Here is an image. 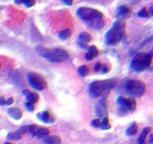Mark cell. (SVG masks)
I'll return each mask as SVG.
<instances>
[{
    "label": "cell",
    "mask_w": 153,
    "mask_h": 144,
    "mask_svg": "<svg viewBox=\"0 0 153 144\" xmlns=\"http://www.w3.org/2000/svg\"><path fill=\"white\" fill-rule=\"evenodd\" d=\"M76 14L82 20L86 22L89 26L95 29H100L105 25L104 14L98 10L88 7L79 8Z\"/></svg>",
    "instance_id": "cell-1"
},
{
    "label": "cell",
    "mask_w": 153,
    "mask_h": 144,
    "mask_svg": "<svg viewBox=\"0 0 153 144\" xmlns=\"http://www.w3.org/2000/svg\"><path fill=\"white\" fill-rule=\"evenodd\" d=\"M116 85V80L109 79L97 80L92 83L89 86L88 93L92 98H97L102 96H108L111 89Z\"/></svg>",
    "instance_id": "cell-2"
},
{
    "label": "cell",
    "mask_w": 153,
    "mask_h": 144,
    "mask_svg": "<svg viewBox=\"0 0 153 144\" xmlns=\"http://www.w3.org/2000/svg\"><path fill=\"white\" fill-rule=\"evenodd\" d=\"M46 144H61V139L59 136L53 135L48 137L44 140Z\"/></svg>",
    "instance_id": "cell-21"
},
{
    "label": "cell",
    "mask_w": 153,
    "mask_h": 144,
    "mask_svg": "<svg viewBox=\"0 0 153 144\" xmlns=\"http://www.w3.org/2000/svg\"><path fill=\"white\" fill-rule=\"evenodd\" d=\"M25 106L26 107V109L28 110L29 111H30V112H32V111L35 110V105H33V104L29 103V102H26Z\"/></svg>",
    "instance_id": "cell-27"
},
{
    "label": "cell",
    "mask_w": 153,
    "mask_h": 144,
    "mask_svg": "<svg viewBox=\"0 0 153 144\" xmlns=\"http://www.w3.org/2000/svg\"><path fill=\"white\" fill-rule=\"evenodd\" d=\"M71 35V30L70 29H65L63 30L60 31L58 34V37L59 39L62 40V41H65V40L68 39Z\"/></svg>",
    "instance_id": "cell-17"
},
{
    "label": "cell",
    "mask_w": 153,
    "mask_h": 144,
    "mask_svg": "<svg viewBox=\"0 0 153 144\" xmlns=\"http://www.w3.org/2000/svg\"><path fill=\"white\" fill-rule=\"evenodd\" d=\"M14 3L20 5L23 4L26 8H31L35 3V0H14Z\"/></svg>",
    "instance_id": "cell-19"
},
{
    "label": "cell",
    "mask_w": 153,
    "mask_h": 144,
    "mask_svg": "<svg viewBox=\"0 0 153 144\" xmlns=\"http://www.w3.org/2000/svg\"><path fill=\"white\" fill-rule=\"evenodd\" d=\"M149 143H153V134H150Z\"/></svg>",
    "instance_id": "cell-34"
},
{
    "label": "cell",
    "mask_w": 153,
    "mask_h": 144,
    "mask_svg": "<svg viewBox=\"0 0 153 144\" xmlns=\"http://www.w3.org/2000/svg\"><path fill=\"white\" fill-rule=\"evenodd\" d=\"M7 138L11 140H19L22 138V135L17 131L14 132H10L7 135Z\"/></svg>",
    "instance_id": "cell-22"
},
{
    "label": "cell",
    "mask_w": 153,
    "mask_h": 144,
    "mask_svg": "<svg viewBox=\"0 0 153 144\" xmlns=\"http://www.w3.org/2000/svg\"><path fill=\"white\" fill-rule=\"evenodd\" d=\"M0 69H1V64H0Z\"/></svg>",
    "instance_id": "cell-36"
},
{
    "label": "cell",
    "mask_w": 153,
    "mask_h": 144,
    "mask_svg": "<svg viewBox=\"0 0 153 144\" xmlns=\"http://www.w3.org/2000/svg\"><path fill=\"white\" fill-rule=\"evenodd\" d=\"M125 23L122 20H118L115 21L105 35L106 43L108 45H117L123 37L125 33Z\"/></svg>",
    "instance_id": "cell-4"
},
{
    "label": "cell",
    "mask_w": 153,
    "mask_h": 144,
    "mask_svg": "<svg viewBox=\"0 0 153 144\" xmlns=\"http://www.w3.org/2000/svg\"><path fill=\"white\" fill-rule=\"evenodd\" d=\"M27 80L30 86L35 90H44L48 85L44 78L35 72H29L27 75Z\"/></svg>",
    "instance_id": "cell-7"
},
{
    "label": "cell",
    "mask_w": 153,
    "mask_h": 144,
    "mask_svg": "<svg viewBox=\"0 0 153 144\" xmlns=\"http://www.w3.org/2000/svg\"><path fill=\"white\" fill-rule=\"evenodd\" d=\"M14 102V98L12 97H10L8 98V100H6V105H11V104H13Z\"/></svg>",
    "instance_id": "cell-32"
},
{
    "label": "cell",
    "mask_w": 153,
    "mask_h": 144,
    "mask_svg": "<svg viewBox=\"0 0 153 144\" xmlns=\"http://www.w3.org/2000/svg\"><path fill=\"white\" fill-rule=\"evenodd\" d=\"M4 105H6V100L3 96L0 95V106H4Z\"/></svg>",
    "instance_id": "cell-30"
},
{
    "label": "cell",
    "mask_w": 153,
    "mask_h": 144,
    "mask_svg": "<svg viewBox=\"0 0 153 144\" xmlns=\"http://www.w3.org/2000/svg\"><path fill=\"white\" fill-rule=\"evenodd\" d=\"M5 144H11V143H5Z\"/></svg>",
    "instance_id": "cell-35"
},
{
    "label": "cell",
    "mask_w": 153,
    "mask_h": 144,
    "mask_svg": "<svg viewBox=\"0 0 153 144\" xmlns=\"http://www.w3.org/2000/svg\"><path fill=\"white\" fill-rule=\"evenodd\" d=\"M151 132V128L149 127L144 128L143 130L141 132V135L139 136V138L137 140V143L138 144H146V139L147 135Z\"/></svg>",
    "instance_id": "cell-15"
},
{
    "label": "cell",
    "mask_w": 153,
    "mask_h": 144,
    "mask_svg": "<svg viewBox=\"0 0 153 144\" xmlns=\"http://www.w3.org/2000/svg\"><path fill=\"white\" fill-rule=\"evenodd\" d=\"M23 95H24L26 98L27 102L32 103L33 105H35L39 100V95L34 92H30L29 89H24L22 92Z\"/></svg>",
    "instance_id": "cell-12"
},
{
    "label": "cell",
    "mask_w": 153,
    "mask_h": 144,
    "mask_svg": "<svg viewBox=\"0 0 153 144\" xmlns=\"http://www.w3.org/2000/svg\"><path fill=\"white\" fill-rule=\"evenodd\" d=\"M137 131H138V126H137V124L136 122H134L131 123V125L128 127L126 129V134L127 136L128 137H133L137 133Z\"/></svg>",
    "instance_id": "cell-16"
},
{
    "label": "cell",
    "mask_w": 153,
    "mask_h": 144,
    "mask_svg": "<svg viewBox=\"0 0 153 144\" xmlns=\"http://www.w3.org/2000/svg\"><path fill=\"white\" fill-rule=\"evenodd\" d=\"M101 68H102V64H101V62H98L96 64H95V67H94V71L98 72V71H101Z\"/></svg>",
    "instance_id": "cell-28"
},
{
    "label": "cell",
    "mask_w": 153,
    "mask_h": 144,
    "mask_svg": "<svg viewBox=\"0 0 153 144\" xmlns=\"http://www.w3.org/2000/svg\"><path fill=\"white\" fill-rule=\"evenodd\" d=\"M125 89L128 95L134 97H141L145 93L146 85L138 80H129L125 84Z\"/></svg>",
    "instance_id": "cell-6"
},
{
    "label": "cell",
    "mask_w": 153,
    "mask_h": 144,
    "mask_svg": "<svg viewBox=\"0 0 153 144\" xmlns=\"http://www.w3.org/2000/svg\"><path fill=\"white\" fill-rule=\"evenodd\" d=\"M137 16L139 17V18H149V11L146 9L145 8H142L141 11H139L137 12Z\"/></svg>",
    "instance_id": "cell-25"
},
{
    "label": "cell",
    "mask_w": 153,
    "mask_h": 144,
    "mask_svg": "<svg viewBox=\"0 0 153 144\" xmlns=\"http://www.w3.org/2000/svg\"><path fill=\"white\" fill-rule=\"evenodd\" d=\"M149 14H150L152 16H153V6H151L149 8Z\"/></svg>",
    "instance_id": "cell-33"
},
{
    "label": "cell",
    "mask_w": 153,
    "mask_h": 144,
    "mask_svg": "<svg viewBox=\"0 0 153 144\" xmlns=\"http://www.w3.org/2000/svg\"><path fill=\"white\" fill-rule=\"evenodd\" d=\"M101 71H102L104 74L108 73V71H109V68H108V66L106 65V64H104V65H102V68H101Z\"/></svg>",
    "instance_id": "cell-29"
},
{
    "label": "cell",
    "mask_w": 153,
    "mask_h": 144,
    "mask_svg": "<svg viewBox=\"0 0 153 144\" xmlns=\"http://www.w3.org/2000/svg\"><path fill=\"white\" fill-rule=\"evenodd\" d=\"M89 68L86 65H82V66H81L78 68V73L81 77H86L89 75Z\"/></svg>",
    "instance_id": "cell-23"
},
{
    "label": "cell",
    "mask_w": 153,
    "mask_h": 144,
    "mask_svg": "<svg viewBox=\"0 0 153 144\" xmlns=\"http://www.w3.org/2000/svg\"><path fill=\"white\" fill-rule=\"evenodd\" d=\"M37 117L40 121L45 124H52L55 122L53 116H51V114L48 111H43L37 114Z\"/></svg>",
    "instance_id": "cell-11"
},
{
    "label": "cell",
    "mask_w": 153,
    "mask_h": 144,
    "mask_svg": "<svg viewBox=\"0 0 153 144\" xmlns=\"http://www.w3.org/2000/svg\"><path fill=\"white\" fill-rule=\"evenodd\" d=\"M111 128V124H110L109 119L108 117H104L101 119V129L102 130H108Z\"/></svg>",
    "instance_id": "cell-24"
},
{
    "label": "cell",
    "mask_w": 153,
    "mask_h": 144,
    "mask_svg": "<svg viewBox=\"0 0 153 144\" xmlns=\"http://www.w3.org/2000/svg\"><path fill=\"white\" fill-rule=\"evenodd\" d=\"M92 40V37L90 34L86 32H83L78 36V39L77 41V44L78 46L83 49H88V43H89Z\"/></svg>",
    "instance_id": "cell-10"
},
{
    "label": "cell",
    "mask_w": 153,
    "mask_h": 144,
    "mask_svg": "<svg viewBox=\"0 0 153 144\" xmlns=\"http://www.w3.org/2000/svg\"><path fill=\"white\" fill-rule=\"evenodd\" d=\"M117 103L121 105L122 107L125 108L128 111H134L136 110L137 102L134 99L130 98H124V97H119L117 98Z\"/></svg>",
    "instance_id": "cell-8"
},
{
    "label": "cell",
    "mask_w": 153,
    "mask_h": 144,
    "mask_svg": "<svg viewBox=\"0 0 153 144\" xmlns=\"http://www.w3.org/2000/svg\"><path fill=\"white\" fill-rule=\"evenodd\" d=\"M36 52L46 60L51 62H61L66 60L69 57V54L65 50L62 48H46L38 46L35 48Z\"/></svg>",
    "instance_id": "cell-3"
},
{
    "label": "cell",
    "mask_w": 153,
    "mask_h": 144,
    "mask_svg": "<svg viewBox=\"0 0 153 144\" xmlns=\"http://www.w3.org/2000/svg\"><path fill=\"white\" fill-rule=\"evenodd\" d=\"M95 113L98 117H107V104H106L105 98H102L98 101L95 106Z\"/></svg>",
    "instance_id": "cell-9"
},
{
    "label": "cell",
    "mask_w": 153,
    "mask_h": 144,
    "mask_svg": "<svg viewBox=\"0 0 153 144\" xmlns=\"http://www.w3.org/2000/svg\"><path fill=\"white\" fill-rule=\"evenodd\" d=\"M62 1L68 6H71L73 4V0H62Z\"/></svg>",
    "instance_id": "cell-31"
},
{
    "label": "cell",
    "mask_w": 153,
    "mask_h": 144,
    "mask_svg": "<svg viewBox=\"0 0 153 144\" xmlns=\"http://www.w3.org/2000/svg\"><path fill=\"white\" fill-rule=\"evenodd\" d=\"M92 126L94 127V128H101V120L100 119H93L92 121L91 122Z\"/></svg>",
    "instance_id": "cell-26"
},
{
    "label": "cell",
    "mask_w": 153,
    "mask_h": 144,
    "mask_svg": "<svg viewBox=\"0 0 153 144\" xmlns=\"http://www.w3.org/2000/svg\"><path fill=\"white\" fill-rule=\"evenodd\" d=\"M8 113L12 119L19 120L22 118L23 113L20 109L18 107H11L8 110Z\"/></svg>",
    "instance_id": "cell-14"
},
{
    "label": "cell",
    "mask_w": 153,
    "mask_h": 144,
    "mask_svg": "<svg viewBox=\"0 0 153 144\" xmlns=\"http://www.w3.org/2000/svg\"><path fill=\"white\" fill-rule=\"evenodd\" d=\"M152 53H139L136 54L131 62V68L136 72H141L149 68L152 62Z\"/></svg>",
    "instance_id": "cell-5"
},
{
    "label": "cell",
    "mask_w": 153,
    "mask_h": 144,
    "mask_svg": "<svg viewBox=\"0 0 153 144\" xmlns=\"http://www.w3.org/2000/svg\"><path fill=\"white\" fill-rule=\"evenodd\" d=\"M98 54H99V51H98V48L95 45H92V46L89 47L88 52L86 53L85 58L87 60L90 61L98 56Z\"/></svg>",
    "instance_id": "cell-13"
},
{
    "label": "cell",
    "mask_w": 153,
    "mask_h": 144,
    "mask_svg": "<svg viewBox=\"0 0 153 144\" xmlns=\"http://www.w3.org/2000/svg\"><path fill=\"white\" fill-rule=\"evenodd\" d=\"M131 12V9L128 7L125 6V5H121L119 7L118 11H117L116 17H123L126 16L127 14H128Z\"/></svg>",
    "instance_id": "cell-18"
},
{
    "label": "cell",
    "mask_w": 153,
    "mask_h": 144,
    "mask_svg": "<svg viewBox=\"0 0 153 144\" xmlns=\"http://www.w3.org/2000/svg\"><path fill=\"white\" fill-rule=\"evenodd\" d=\"M50 134L49 129L46 128H39L37 131V133L35 137H38V139H41V138L46 137Z\"/></svg>",
    "instance_id": "cell-20"
}]
</instances>
